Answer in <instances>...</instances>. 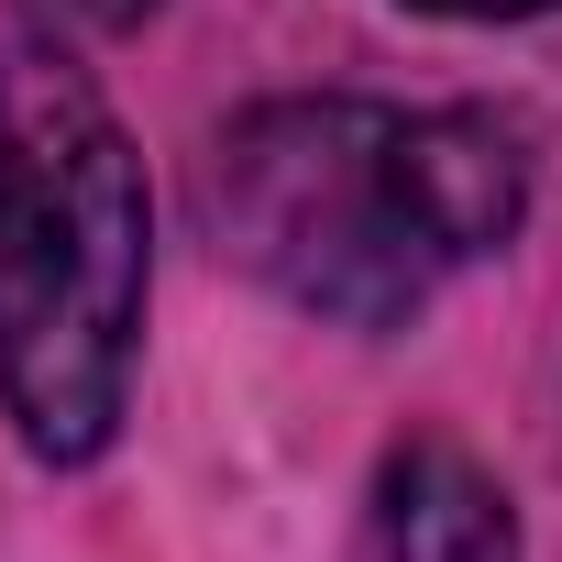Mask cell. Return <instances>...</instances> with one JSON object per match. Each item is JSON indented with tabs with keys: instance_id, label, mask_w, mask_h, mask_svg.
<instances>
[{
	"instance_id": "obj_1",
	"label": "cell",
	"mask_w": 562,
	"mask_h": 562,
	"mask_svg": "<svg viewBox=\"0 0 562 562\" xmlns=\"http://www.w3.org/2000/svg\"><path fill=\"white\" fill-rule=\"evenodd\" d=\"M529 166L474 111L375 100H265L210 144L221 243L342 331H397L474 254H507Z\"/></svg>"
},
{
	"instance_id": "obj_2",
	"label": "cell",
	"mask_w": 562,
	"mask_h": 562,
	"mask_svg": "<svg viewBox=\"0 0 562 562\" xmlns=\"http://www.w3.org/2000/svg\"><path fill=\"white\" fill-rule=\"evenodd\" d=\"M155 288L144 166L56 45H0V408L45 463L122 430Z\"/></svg>"
},
{
	"instance_id": "obj_3",
	"label": "cell",
	"mask_w": 562,
	"mask_h": 562,
	"mask_svg": "<svg viewBox=\"0 0 562 562\" xmlns=\"http://www.w3.org/2000/svg\"><path fill=\"white\" fill-rule=\"evenodd\" d=\"M375 551L386 562H518V507L463 441L419 430L375 463Z\"/></svg>"
},
{
	"instance_id": "obj_4",
	"label": "cell",
	"mask_w": 562,
	"mask_h": 562,
	"mask_svg": "<svg viewBox=\"0 0 562 562\" xmlns=\"http://www.w3.org/2000/svg\"><path fill=\"white\" fill-rule=\"evenodd\" d=\"M45 23H78V34H122V23H144L155 0H34Z\"/></svg>"
},
{
	"instance_id": "obj_5",
	"label": "cell",
	"mask_w": 562,
	"mask_h": 562,
	"mask_svg": "<svg viewBox=\"0 0 562 562\" xmlns=\"http://www.w3.org/2000/svg\"><path fill=\"white\" fill-rule=\"evenodd\" d=\"M419 12H452V23H529V12H562V0H419Z\"/></svg>"
}]
</instances>
